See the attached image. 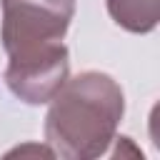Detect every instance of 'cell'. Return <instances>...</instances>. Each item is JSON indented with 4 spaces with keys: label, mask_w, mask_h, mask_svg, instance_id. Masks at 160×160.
Returning a JSON list of instances; mask_svg holds the SVG:
<instances>
[{
    "label": "cell",
    "mask_w": 160,
    "mask_h": 160,
    "mask_svg": "<svg viewBox=\"0 0 160 160\" xmlns=\"http://www.w3.org/2000/svg\"><path fill=\"white\" fill-rule=\"evenodd\" d=\"M122 118V90L110 75L82 72L52 95L45 135L65 158L100 155Z\"/></svg>",
    "instance_id": "obj_1"
},
{
    "label": "cell",
    "mask_w": 160,
    "mask_h": 160,
    "mask_svg": "<svg viewBox=\"0 0 160 160\" xmlns=\"http://www.w3.org/2000/svg\"><path fill=\"white\" fill-rule=\"evenodd\" d=\"M108 10L130 32H148L158 25V0H108Z\"/></svg>",
    "instance_id": "obj_4"
},
{
    "label": "cell",
    "mask_w": 160,
    "mask_h": 160,
    "mask_svg": "<svg viewBox=\"0 0 160 160\" xmlns=\"http://www.w3.org/2000/svg\"><path fill=\"white\" fill-rule=\"evenodd\" d=\"M75 0H2V45L10 60L32 58L60 45Z\"/></svg>",
    "instance_id": "obj_2"
},
{
    "label": "cell",
    "mask_w": 160,
    "mask_h": 160,
    "mask_svg": "<svg viewBox=\"0 0 160 160\" xmlns=\"http://www.w3.org/2000/svg\"><path fill=\"white\" fill-rule=\"evenodd\" d=\"M5 80L10 90L30 105L52 100V95L68 80V48L60 42L48 52L22 60H10L5 70Z\"/></svg>",
    "instance_id": "obj_3"
}]
</instances>
